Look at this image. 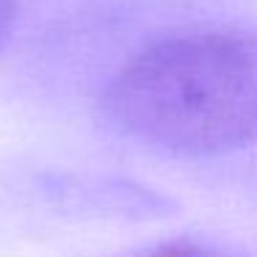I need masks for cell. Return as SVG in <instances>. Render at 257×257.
Masks as SVG:
<instances>
[{
    "instance_id": "obj_1",
    "label": "cell",
    "mask_w": 257,
    "mask_h": 257,
    "mask_svg": "<svg viewBox=\"0 0 257 257\" xmlns=\"http://www.w3.org/2000/svg\"><path fill=\"white\" fill-rule=\"evenodd\" d=\"M102 111L122 136L177 158L257 144V25L144 47L111 78Z\"/></svg>"
},
{
    "instance_id": "obj_2",
    "label": "cell",
    "mask_w": 257,
    "mask_h": 257,
    "mask_svg": "<svg viewBox=\"0 0 257 257\" xmlns=\"http://www.w3.org/2000/svg\"><path fill=\"white\" fill-rule=\"evenodd\" d=\"M122 257H249L243 249L218 243V240H205V238H172L161 243H150L141 249L130 251Z\"/></svg>"
},
{
    "instance_id": "obj_3",
    "label": "cell",
    "mask_w": 257,
    "mask_h": 257,
    "mask_svg": "<svg viewBox=\"0 0 257 257\" xmlns=\"http://www.w3.org/2000/svg\"><path fill=\"white\" fill-rule=\"evenodd\" d=\"M17 14H20V0H0V47L12 34Z\"/></svg>"
}]
</instances>
